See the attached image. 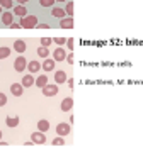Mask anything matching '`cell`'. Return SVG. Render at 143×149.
<instances>
[{"label": "cell", "instance_id": "obj_13", "mask_svg": "<svg viewBox=\"0 0 143 149\" xmlns=\"http://www.w3.org/2000/svg\"><path fill=\"white\" fill-rule=\"evenodd\" d=\"M60 27L61 29H73V17H65L60 20Z\"/></svg>", "mask_w": 143, "mask_h": 149}, {"label": "cell", "instance_id": "obj_6", "mask_svg": "<svg viewBox=\"0 0 143 149\" xmlns=\"http://www.w3.org/2000/svg\"><path fill=\"white\" fill-rule=\"evenodd\" d=\"M53 59H55V61H63V59H67L65 49H63V47H56V49L53 51Z\"/></svg>", "mask_w": 143, "mask_h": 149}, {"label": "cell", "instance_id": "obj_19", "mask_svg": "<svg viewBox=\"0 0 143 149\" xmlns=\"http://www.w3.org/2000/svg\"><path fill=\"white\" fill-rule=\"evenodd\" d=\"M5 124H7V127H17L19 125V117H7Z\"/></svg>", "mask_w": 143, "mask_h": 149}, {"label": "cell", "instance_id": "obj_17", "mask_svg": "<svg viewBox=\"0 0 143 149\" xmlns=\"http://www.w3.org/2000/svg\"><path fill=\"white\" fill-rule=\"evenodd\" d=\"M14 14H15V15H19V17L22 19V17H26V15H27V9H26L24 5H15V7H14Z\"/></svg>", "mask_w": 143, "mask_h": 149}, {"label": "cell", "instance_id": "obj_10", "mask_svg": "<svg viewBox=\"0 0 143 149\" xmlns=\"http://www.w3.org/2000/svg\"><path fill=\"white\" fill-rule=\"evenodd\" d=\"M10 92H12V95H15V97H22L24 86H22L20 83H12L10 85Z\"/></svg>", "mask_w": 143, "mask_h": 149}, {"label": "cell", "instance_id": "obj_24", "mask_svg": "<svg viewBox=\"0 0 143 149\" xmlns=\"http://www.w3.org/2000/svg\"><path fill=\"white\" fill-rule=\"evenodd\" d=\"M51 42H53V39H49V37H41V46L43 47H49Z\"/></svg>", "mask_w": 143, "mask_h": 149}, {"label": "cell", "instance_id": "obj_7", "mask_svg": "<svg viewBox=\"0 0 143 149\" xmlns=\"http://www.w3.org/2000/svg\"><path fill=\"white\" fill-rule=\"evenodd\" d=\"M36 83V80H34V76L29 73V74H24L22 76V81H20V85L22 86H26V88H29V86H32V85Z\"/></svg>", "mask_w": 143, "mask_h": 149}, {"label": "cell", "instance_id": "obj_27", "mask_svg": "<svg viewBox=\"0 0 143 149\" xmlns=\"http://www.w3.org/2000/svg\"><path fill=\"white\" fill-rule=\"evenodd\" d=\"M53 42H56L58 46H63V44L67 42V39H65V37H55V39H53Z\"/></svg>", "mask_w": 143, "mask_h": 149}, {"label": "cell", "instance_id": "obj_20", "mask_svg": "<svg viewBox=\"0 0 143 149\" xmlns=\"http://www.w3.org/2000/svg\"><path fill=\"white\" fill-rule=\"evenodd\" d=\"M38 129H39V132H46V130L49 129V122L44 120V119H43V120H39L38 122Z\"/></svg>", "mask_w": 143, "mask_h": 149}, {"label": "cell", "instance_id": "obj_18", "mask_svg": "<svg viewBox=\"0 0 143 149\" xmlns=\"http://www.w3.org/2000/svg\"><path fill=\"white\" fill-rule=\"evenodd\" d=\"M46 85H48V76H46V74H39L38 78H36V86L44 88Z\"/></svg>", "mask_w": 143, "mask_h": 149}, {"label": "cell", "instance_id": "obj_16", "mask_svg": "<svg viewBox=\"0 0 143 149\" xmlns=\"http://www.w3.org/2000/svg\"><path fill=\"white\" fill-rule=\"evenodd\" d=\"M2 22H4L5 26H10V24L14 22V15H12V12H9V10L4 12V14H2Z\"/></svg>", "mask_w": 143, "mask_h": 149}, {"label": "cell", "instance_id": "obj_28", "mask_svg": "<svg viewBox=\"0 0 143 149\" xmlns=\"http://www.w3.org/2000/svg\"><path fill=\"white\" fill-rule=\"evenodd\" d=\"M65 144V139L63 137H56V139H53V146H63Z\"/></svg>", "mask_w": 143, "mask_h": 149}, {"label": "cell", "instance_id": "obj_36", "mask_svg": "<svg viewBox=\"0 0 143 149\" xmlns=\"http://www.w3.org/2000/svg\"><path fill=\"white\" fill-rule=\"evenodd\" d=\"M2 14H4V12H2V7H0V15H2Z\"/></svg>", "mask_w": 143, "mask_h": 149}, {"label": "cell", "instance_id": "obj_21", "mask_svg": "<svg viewBox=\"0 0 143 149\" xmlns=\"http://www.w3.org/2000/svg\"><path fill=\"white\" fill-rule=\"evenodd\" d=\"M9 56H10V47H5V46L0 47V59H5Z\"/></svg>", "mask_w": 143, "mask_h": 149}, {"label": "cell", "instance_id": "obj_2", "mask_svg": "<svg viewBox=\"0 0 143 149\" xmlns=\"http://www.w3.org/2000/svg\"><path fill=\"white\" fill-rule=\"evenodd\" d=\"M14 70L15 71H24V70H27V61H26V58L24 56H17L15 58V61H14Z\"/></svg>", "mask_w": 143, "mask_h": 149}, {"label": "cell", "instance_id": "obj_3", "mask_svg": "<svg viewBox=\"0 0 143 149\" xmlns=\"http://www.w3.org/2000/svg\"><path fill=\"white\" fill-rule=\"evenodd\" d=\"M58 93V85L56 83H48L44 88H43V95L44 97H55Z\"/></svg>", "mask_w": 143, "mask_h": 149}, {"label": "cell", "instance_id": "obj_35", "mask_svg": "<svg viewBox=\"0 0 143 149\" xmlns=\"http://www.w3.org/2000/svg\"><path fill=\"white\" fill-rule=\"evenodd\" d=\"M56 2H67V0H56Z\"/></svg>", "mask_w": 143, "mask_h": 149}, {"label": "cell", "instance_id": "obj_23", "mask_svg": "<svg viewBox=\"0 0 143 149\" xmlns=\"http://www.w3.org/2000/svg\"><path fill=\"white\" fill-rule=\"evenodd\" d=\"M68 17H72L73 15V2H67V9H65Z\"/></svg>", "mask_w": 143, "mask_h": 149}, {"label": "cell", "instance_id": "obj_15", "mask_svg": "<svg viewBox=\"0 0 143 149\" xmlns=\"http://www.w3.org/2000/svg\"><path fill=\"white\" fill-rule=\"evenodd\" d=\"M51 15L61 20V19H65V15H67V12H65L63 9H60V7H53V10H51Z\"/></svg>", "mask_w": 143, "mask_h": 149}, {"label": "cell", "instance_id": "obj_30", "mask_svg": "<svg viewBox=\"0 0 143 149\" xmlns=\"http://www.w3.org/2000/svg\"><path fill=\"white\" fill-rule=\"evenodd\" d=\"M67 46H68V49H73V39H72V37L67 39Z\"/></svg>", "mask_w": 143, "mask_h": 149}, {"label": "cell", "instance_id": "obj_11", "mask_svg": "<svg viewBox=\"0 0 143 149\" xmlns=\"http://www.w3.org/2000/svg\"><path fill=\"white\" fill-rule=\"evenodd\" d=\"M61 110L63 112H68V110H72V107H73V98L72 97H67V98H63V102H61Z\"/></svg>", "mask_w": 143, "mask_h": 149}, {"label": "cell", "instance_id": "obj_25", "mask_svg": "<svg viewBox=\"0 0 143 149\" xmlns=\"http://www.w3.org/2000/svg\"><path fill=\"white\" fill-rule=\"evenodd\" d=\"M56 0H39V3H41V7H53V3H55Z\"/></svg>", "mask_w": 143, "mask_h": 149}, {"label": "cell", "instance_id": "obj_12", "mask_svg": "<svg viewBox=\"0 0 143 149\" xmlns=\"http://www.w3.org/2000/svg\"><path fill=\"white\" fill-rule=\"evenodd\" d=\"M55 59H49V58H46L44 61H43V65H41V68L44 70V71H53L55 70Z\"/></svg>", "mask_w": 143, "mask_h": 149}, {"label": "cell", "instance_id": "obj_26", "mask_svg": "<svg viewBox=\"0 0 143 149\" xmlns=\"http://www.w3.org/2000/svg\"><path fill=\"white\" fill-rule=\"evenodd\" d=\"M0 7H4V9H10V7H12V0H0Z\"/></svg>", "mask_w": 143, "mask_h": 149}, {"label": "cell", "instance_id": "obj_14", "mask_svg": "<svg viewBox=\"0 0 143 149\" xmlns=\"http://www.w3.org/2000/svg\"><path fill=\"white\" fill-rule=\"evenodd\" d=\"M27 70H29V73L31 74L38 73L39 70H41V63H39V61H29L27 63Z\"/></svg>", "mask_w": 143, "mask_h": 149}, {"label": "cell", "instance_id": "obj_1", "mask_svg": "<svg viewBox=\"0 0 143 149\" xmlns=\"http://www.w3.org/2000/svg\"><path fill=\"white\" fill-rule=\"evenodd\" d=\"M19 24L22 29H36V26H38V17L36 15H26V17L20 19Z\"/></svg>", "mask_w": 143, "mask_h": 149}, {"label": "cell", "instance_id": "obj_34", "mask_svg": "<svg viewBox=\"0 0 143 149\" xmlns=\"http://www.w3.org/2000/svg\"><path fill=\"white\" fill-rule=\"evenodd\" d=\"M15 2H19L20 5H24V3H26V2H27V0H15Z\"/></svg>", "mask_w": 143, "mask_h": 149}, {"label": "cell", "instance_id": "obj_8", "mask_svg": "<svg viewBox=\"0 0 143 149\" xmlns=\"http://www.w3.org/2000/svg\"><path fill=\"white\" fill-rule=\"evenodd\" d=\"M55 83L56 85H61V83H67V73L63 70H58L55 73Z\"/></svg>", "mask_w": 143, "mask_h": 149}, {"label": "cell", "instance_id": "obj_5", "mask_svg": "<svg viewBox=\"0 0 143 149\" xmlns=\"http://www.w3.org/2000/svg\"><path fill=\"white\" fill-rule=\"evenodd\" d=\"M31 141L34 142V144H44L46 142V136H44V132H32L31 134Z\"/></svg>", "mask_w": 143, "mask_h": 149}, {"label": "cell", "instance_id": "obj_29", "mask_svg": "<svg viewBox=\"0 0 143 149\" xmlns=\"http://www.w3.org/2000/svg\"><path fill=\"white\" fill-rule=\"evenodd\" d=\"M5 103H7V97H5V93L0 92V107H4Z\"/></svg>", "mask_w": 143, "mask_h": 149}, {"label": "cell", "instance_id": "obj_22", "mask_svg": "<svg viewBox=\"0 0 143 149\" xmlns=\"http://www.w3.org/2000/svg\"><path fill=\"white\" fill-rule=\"evenodd\" d=\"M38 54L41 56V58H44V59H46L48 56H49V51H48V47L39 46V47H38Z\"/></svg>", "mask_w": 143, "mask_h": 149}, {"label": "cell", "instance_id": "obj_31", "mask_svg": "<svg viewBox=\"0 0 143 149\" xmlns=\"http://www.w3.org/2000/svg\"><path fill=\"white\" fill-rule=\"evenodd\" d=\"M36 27H38V29H43V31H46V29H51L49 26H48V24H39V26H36Z\"/></svg>", "mask_w": 143, "mask_h": 149}, {"label": "cell", "instance_id": "obj_33", "mask_svg": "<svg viewBox=\"0 0 143 149\" xmlns=\"http://www.w3.org/2000/svg\"><path fill=\"white\" fill-rule=\"evenodd\" d=\"M67 61L72 65V63H73V56H72V54H67Z\"/></svg>", "mask_w": 143, "mask_h": 149}, {"label": "cell", "instance_id": "obj_37", "mask_svg": "<svg viewBox=\"0 0 143 149\" xmlns=\"http://www.w3.org/2000/svg\"><path fill=\"white\" fill-rule=\"evenodd\" d=\"M0 137H2V130H0Z\"/></svg>", "mask_w": 143, "mask_h": 149}, {"label": "cell", "instance_id": "obj_32", "mask_svg": "<svg viewBox=\"0 0 143 149\" xmlns=\"http://www.w3.org/2000/svg\"><path fill=\"white\" fill-rule=\"evenodd\" d=\"M10 29H20V24H17V22H12V24H10Z\"/></svg>", "mask_w": 143, "mask_h": 149}, {"label": "cell", "instance_id": "obj_4", "mask_svg": "<svg viewBox=\"0 0 143 149\" xmlns=\"http://www.w3.org/2000/svg\"><path fill=\"white\" fill-rule=\"evenodd\" d=\"M56 134L60 136V137H65V136H68V134H70V124H67V122L58 124V125H56Z\"/></svg>", "mask_w": 143, "mask_h": 149}, {"label": "cell", "instance_id": "obj_9", "mask_svg": "<svg viewBox=\"0 0 143 149\" xmlns=\"http://www.w3.org/2000/svg\"><path fill=\"white\" fill-rule=\"evenodd\" d=\"M26 47H27V44H26V41H24V39H17V41L14 42V49H15L19 54H22V53L26 51Z\"/></svg>", "mask_w": 143, "mask_h": 149}]
</instances>
